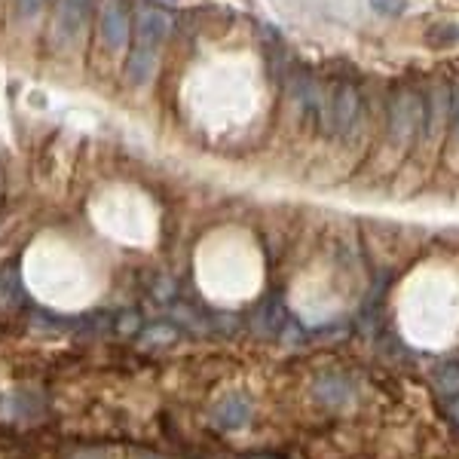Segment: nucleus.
<instances>
[{"mask_svg":"<svg viewBox=\"0 0 459 459\" xmlns=\"http://www.w3.org/2000/svg\"><path fill=\"white\" fill-rule=\"evenodd\" d=\"M172 31V16L160 6H138L135 16V34H132V47L126 56L123 77L132 89H144L157 74L160 53Z\"/></svg>","mask_w":459,"mask_h":459,"instance_id":"f257e3e1","label":"nucleus"},{"mask_svg":"<svg viewBox=\"0 0 459 459\" xmlns=\"http://www.w3.org/2000/svg\"><path fill=\"white\" fill-rule=\"evenodd\" d=\"M426 120V95H420L417 89H395L386 108V138L395 151H404L417 142V135L423 132Z\"/></svg>","mask_w":459,"mask_h":459,"instance_id":"f03ea898","label":"nucleus"},{"mask_svg":"<svg viewBox=\"0 0 459 459\" xmlns=\"http://www.w3.org/2000/svg\"><path fill=\"white\" fill-rule=\"evenodd\" d=\"M89 13H92V0H56L53 28H49V40L58 53H68L77 47L80 34H83Z\"/></svg>","mask_w":459,"mask_h":459,"instance_id":"7ed1b4c3","label":"nucleus"},{"mask_svg":"<svg viewBox=\"0 0 459 459\" xmlns=\"http://www.w3.org/2000/svg\"><path fill=\"white\" fill-rule=\"evenodd\" d=\"M361 110H365V105H361L359 86L340 83L337 92L331 95V105H325V126H328L334 135L346 138V135H352V129L359 126Z\"/></svg>","mask_w":459,"mask_h":459,"instance_id":"20e7f679","label":"nucleus"},{"mask_svg":"<svg viewBox=\"0 0 459 459\" xmlns=\"http://www.w3.org/2000/svg\"><path fill=\"white\" fill-rule=\"evenodd\" d=\"M129 6L126 0H105L101 6V16H99V34H101V43L110 49V53H120L129 43Z\"/></svg>","mask_w":459,"mask_h":459,"instance_id":"39448f33","label":"nucleus"},{"mask_svg":"<svg viewBox=\"0 0 459 459\" xmlns=\"http://www.w3.org/2000/svg\"><path fill=\"white\" fill-rule=\"evenodd\" d=\"M450 114H454V95H450L447 83L432 86L426 95V120H423V135L429 142H441L444 129H450Z\"/></svg>","mask_w":459,"mask_h":459,"instance_id":"423d86ee","label":"nucleus"},{"mask_svg":"<svg viewBox=\"0 0 459 459\" xmlns=\"http://www.w3.org/2000/svg\"><path fill=\"white\" fill-rule=\"evenodd\" d=\"M47 4L49 0H16V4H13V13H16L22 22H31V19L40 16Z\"/></svg>","mask_w":459,"mask_h":459,"instance_id":"0eeeda50","label":"nucleus"},{"mask_svg":"<svg viewBox=\"0 0 459 459\" xmlns=\"http://www.w3.org/2000/svg\"><path fill=\"white\" fill-rule=\"evenodd\" d=\"M371 10L380 13V16H402L407 10V0H371Z\"/></svg>","mask_w":459,"mask_h":459,"instance_id":"6e6552de","label":"nucleus"},{"mask_svg":"<svg viewBox=\"0 0 459 459\" xmlns=\"http://www.w3.org/2000/svg\"><path fill=\"white\" fill-rule=\"evenodd\" d=\"M450 132H454V144L459 147V86L454 92V114H450Z\"/></svg>","mask_w":459,"mask_h":459,"instance_id":"1a4fd4ad","label":"nucleus"}]
</instances>
